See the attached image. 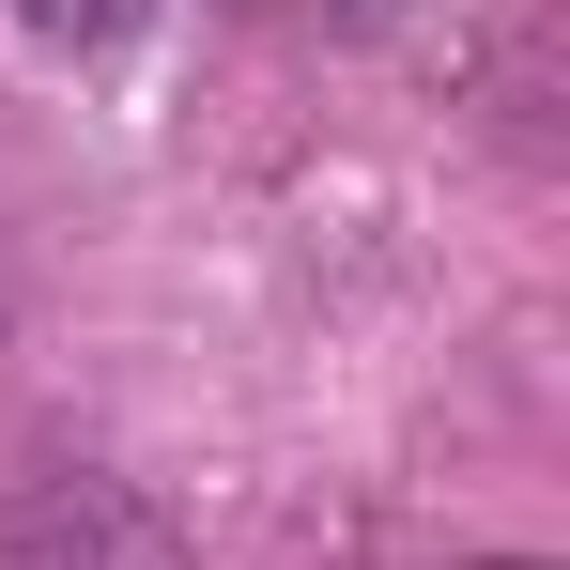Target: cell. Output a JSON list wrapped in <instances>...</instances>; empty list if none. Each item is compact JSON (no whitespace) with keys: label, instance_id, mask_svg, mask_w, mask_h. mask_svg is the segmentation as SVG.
<instances>
[{"label":"cell","instance_id":"cell-2","mask_svg":"<svg viewBox=\"0 0 570 570\" xmlns=\"http://www.w3.org/2000/svg\"><path fill=\"white\" fill-rule=\"evenodd\" d=\"M0 16H16L31 47H62V62H108V47H124L155 0H0Z\"/></svg>","mask_w":570,"mask_h":570},{"label":"cell","instance_id":"cell-1","mask_svg":"<svg viewBox=\"0 0 570 570\" xmlns=\"http://www.w3.org/2000/svg\"><path fill=\"white\" fill-rule=\"evenodd\" d=\"M0 570H170L155 556V524L94 493V478H31L16 509H0Z\"/></svg>","mask_w":570,"mask_h":570},{"label":"cell","instance_id":"cell-3","mask_svg":"<svg viewBox=\"0 0 570 570\" xmlns=\"http://www.w3.org/2000/svg\"><path fill=\"white\" fill-rule=\"evenodd\" d=\"M324 16H385V0H324Z\"/></svg>","mask_w":570,"mask_h":570}]
</instances>
